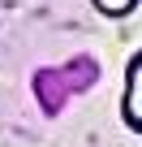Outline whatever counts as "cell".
I'll return each mask as SVG.
<instances>
[{
	"label": "cell",
	"instance_id": "cell-2",
	"mask_svg": "<svg viewBox=\"0 0 142 147\" xmlns=\"http://www.w3.org/2000/svg\"><path fill=\"white\" fill-rule=\"evenodd\" d=\"M138 95H142V65H138V56H133V65H129V100H125V117H129V125H133V130L142 125Z\"/></svg>",
	"mask_w": 142,
	"mask_h": 147
},
{
	"label": "cell",
	"instance_id": "cell-1",
	"mask_svg": "<svg viewBox=\"0 0 142 147\" xmlns=\"http://www.w3.org/2000/svg\"><path fill=\"white\" fill-rule=\"evenodd\" d=\"M95 61H73L69 69H56V74H39L35 78V91H39V100H43V108L47 113H56L60 104H65V95L69 91H78V87H86V82H95Z\"/></svg>",
	"mask_w": 142,
	"mask_h": 147
},
{
	"label": "cell",
	"instance_id": "cell-3",
	"mask_svg": "<svg viewBox=\"0 0 142 147\" xmlns=\"http://www.w3.org/2000/svg\"><path fill=\"white\" fill-rule=\"evenodd\" d=\"M133 5H138V0H95V9L108 13V18H121V13H129Z\"/></svg>",
	"mask_w": 142,
	"mask_h": 147
}]
</instances>
